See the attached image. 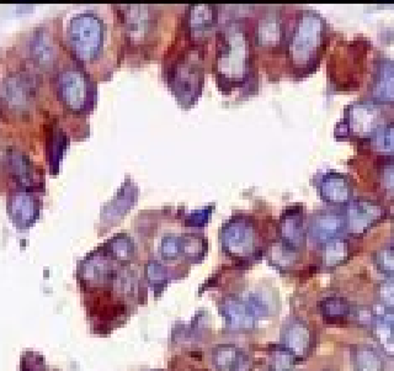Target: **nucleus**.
Returning a JSON list of instances; mask_svg holds the SVG:
<instances>
[{"instance_id": "1", "label": "nucleus", "mask_w": 394, "mask_h": 371, "mask_svg": "<svg viewBox=\"0 0 394 371\" xmlns=\"http://www.w3.org/2000/svg\"><path fill=\"white\" fill-rule=\"evenodd\" d=\"M251 37L245 25L231 20L217 34L214 73L219 89L225 94L245 88L255 74Z\"/></svg>"}, {"instance_id": "2", "label": "nucleus", "mask_w": 394, "mask_h": 371, "mask_svg": "<svg viewBox=\"0 0 394 371\" xmlns=\"http://www.w3.org/2000/svg\"><path fill=\"white\" fill-rule=\"evenodd\" d=\"M325 21L319 14L304 12L298 16L287 36V55L292 67L299 73H304L315 66L324 45Z\"/></svg>"}, {"instance_id": "3", "label": "nucleus", "mask_w": 394, "mask_h": 371, "mask_svg": "<svg viewBox=\"0 0 394 371\" xmlns=\"http://www.w3.org/2000/svg\"><path fill=\"white\" fill-rule=\"evenodd\" d=\"M67 36L69 46L79 61L90 63L103 55L109 30L97 12H84L71 19Z\"/></svg>"}, {"instance_id": "4", "label": "nucleus", "mask_w": 394, "mask_h": 371, "mask_svg": "<svg viewBox=\"0 0 394 371\" xmlns=\"http://www.w3.org/2000/svg\"><path fill=\"white\" fill-rule=\"evenodd\" d=\"M57 92L62 103L75 112L89 109L94 97L89 77L78 67L66 68L58 74Z\"/></svg>"}, {"instance_id": "5", "label": "nucleus", "mask_w": 394, "mask_h": 371, "mask_svg": "<svg viewBox=\"0 0 394 371\" xmlns=\"http://www.w3.org/2000/svg\"><path fill=\"white\" fill-rule=\"evenodd\" d=\"M221 241L225 252L238 259H248L258 250V231L254 221L248 216H236L225 224L221 232Z\"/></svg>"}, {"instance_id": "6", "label": "nucleus", "mask_w": 394, "mask_h": 371, "mask_svg": "<svg viewBox=\"0 0 394 371\" xmlns=\"http://www.w3.org/2000/svg\"><path fill=\"white\" fill-rule=\"evenodd\" d=\"M197 51L188 52V55L182 56L176 62L173 67V72L170 74L171 83L176 97L184 103H194L195 97L200 93V86L202 84V71H201L200 56Z\"/></svg>"}, {"instance_id": "7", "label": "nucleus", "mask_w": 394, "mask_h": 371, "mask_svg": "<svg viewBox=\"0 0 394 371\" xmlns=\"http://www.w3.org/2000/svg\"><path fill=\"white\" fill-rule=\"evenodd\" d=\"M386 210L381 204L369 199L349 202L344 215L346 230L352 236H362L384 217Z\"/></svg>"}, {"instance_id": "8", "label": "nucleus", "mask_w": 394, "mask_h": 371, "mask_svg": "<svg viewBox=\"0 0 394 371\" xmlns=\"http://www.w3.org/2000/svg\"><path fill=\"white\" fill-rule=\"evenodd\" d=\"M382 111L373 103L352 104L345 112L346 131L358 139L371 137L377 128L381 126Z\"/></svg>"}, {"instance_id": "9", "label": "nucleus", "mask_w": 394, "mask_h": 371, "mask_svg": "<svg viewBox=\"0 0 394 371\" xmlns=\"http://www.w3.org/2000/svg\"><path fill=\"white\" fill-rule=\"evenodd\" d=\"M125 10V23L127 27V36L131 43L137 46H145L156 34L158 20L152 6H127Z\"/></svg>"}, {"instance_id": "10", "label": "nucleus", "mask_w": 394, "mask_h": 371, "mask_svg": "<svg viewBox=\"0 0 394 371\" xmlns=\"http://www.w3.org/2000/svg\"><path fill=\"white\" fill-rule=\"evenodd\" d=\"M285 40V25L279 9H267L258 18L254 26L255 46L264 51H275L281 47Z\"/></svg>"}, {"instance_id": "11", "label": "nucleus", "mask_w": 394, "mask_h": 371, "mask_svg": "<svg viewBox=\"0 0 394 371\" xmlns=\"http://www.w3.org/2000/svg\"><path fill=\"white\" fill-rule=\"evenodd\" d=\"M313 335L310 326L298 317L285 321L281 329V344L290 350L295 358H304L310 353Z\"/></svg>"}, {"instance_id": "12", "label": "nucleus", "mask_w": 394, "mask_h": 371, "mask_svg": "<svg viewBox=\"0 0 394 371\" xmlns=\"http://www.w3.org/2000/svg\"><path fill=\"white\" fill-rule=\"evenodd\" d=\"M346 230L344 215L334 211L315 213L310 222V236L315 243H327Z\"/></svg>"}, {"instance_id": "13", "label": "nucleus", "mask_w": 394, "mask_h": 371, "mask_svg": "<svg viewBox=\"0 0 394 371\" xmlns=\"http://www.w3.org/2000/svg\"><path fill=\"white\" fill-rule=\"evenodd\" d=\"M370 326L378 347L387 357L394 358V310L381 306L373 311Z\"/></svg>"}, {"instance_id": "14", "label": "nucleus", "mask_w": 394, "mask_h": 371, "mask_svg": "<svg viewBox=\"0 0 394 371\" xmlns=\"http://www.w3.org/2000/svg\"><path fill=\"white\" fill-rule=\"evenodd\" d=\"M371 95L377 103H394V62L382 57L377 62L371 83Z\"/></svg>"}, {"instance_id": "15", "label": "nucleus", "mask_w": 394, "mask_h": 371, "mask_svg": "<svg viewBox=\"0 0 394 371\" xmlns=\"http://www.w3.org/2000/svg\"><path fill=\"white\" fill-rule=\"evenodd\" d=\"M186 23L190 37L195 41H201L212 35L216 29L217 9L210 5L190 6Z\"/></svg>"}, {"instance_id": "16", "label": "nucleus", "mask_w": 394, "mask_h": 371, "mask_svg": "<svg viewBox=\"0 0 394 371\" xmlns=\"http://www.w3.org/2000/svg\"><path fill=\"white\" fill-rule=\"evenodd\" d=\"M319 191L323 200L330 205H345L352 199V184L340 173H328L321 178Z\"/></svg>"}, {"instance_id": "17", "label": "nucleus", "mask_w": 394, "mask_h": 371, "mask_svg": "<svg viewBox=\"0 0 394 371\" xmlns=\"http://www.w3.org/2000/svg\"><path fill=\"white\" fill-rule=\"evenodd\" d=\"M280 230L284 243L295 250H301L306 242L302 210L299 207H291L284 213L280 224Z\"/></svg>"}, {"instance_id": "18", "label": "nucleus", "mask_w": 394, "mask_h": 371, "mask_svg": "<svg viewBox=\"0 0 394 371\" xmlns=\"http://www.w3.org/2000/svg\"><path fill=\"white\" fill-rule=\"evenodd\" d=\"M225 320L232 327L248 329L254 327L256 317L244 298H228L223 304Z\"/></svg>"}, {"instance_id": "19", "label": "nucleus", "mask_w": 394, "mask_h": 371, "mask_svg": "<svg viewBox=\"0 0 394 371\" xmlns=\"http://www.w3.org/2000/svg\"><path fill=\"white\" fill-rule=\"evenodd\" d=\"M30 55L40 67L49 68L53 66L57 58V49L52 36L47 31H37L30 41Z\"/></svg>"}, {"instance_id": "20", "label": "nucleus", "mask_w": 394, "mask_h": 371, "mask_svg": "<svg viewBox=\"0 0 394 371\" xmlns=\"http://www.w3.org/2000/svg\"><path fill=\"white\" fill-rule=\"evenodd\" d=\"M3 94L8 104L12 108H25L34 95V86L24 77L14 75L6 78L3 84Z\"/></svg>"}, {"instance_id": "21", "label": "nucleus", "mask_w": 394, "mask_h": 371, "mask_svg": "<svg viewBox=\"0 0 394 371\" xmlns=\"http://www.w3.org/2000/svg\"><path fill=\"white\" fill-rule=\"evenodd\" d=\"M9 211L18 225H29L36 217L37 200L27 191H18L9 200Z\"/></svg>"}, {"instance_id": "22", "label": "nucleus", "mask_w": 394, "mask_h": 371, "mask_svg": "<svg viewBox=\"0 0 394 371\" xmlns=\"http://www.w3.org/2000/svg\"><path fill=\"white\" fill-rule=\"evenodd\" d=\"M6 168L9 174L16 183L23 187H29L35 180V168L30 159L18 151H12L6 154Z\"/></svg>"}, {"instance_id": "23", "label": "nucleus", "mask_w": 394, "mask_h": 371, "mask_svg": "<svg viewBox=\"0 0 394 371\" xmlns=\"http://www.w3.org/2000/svg\"><path fill=\"white\" fill-rule=\"evenodd\" d=\"M352 243L344 238H334L321 247V263L325 268H336L352 256Z\"/></svg>"}, {"instance_id": "24", "label": "nucleus", "mask_w": 394, "mask_h": 371, "mask_svg": "<svg viewBox=\"0 0 394 371\" xmlns=\"http://www.w3.org/2000/svg\"><path fill=\"white\" fill-rule=\"evenodd\" d=\"M319 312L324 321L329 323H341L352 313V304L347 298L339 295H330L319 301Z\"/></svg>"}, {"instance_id": "25", "label": "nucleus", "mask_w": 394, "mask_h": 371, "mask_svg": "<svg viewBox=\"0 0 394 371\" xmlns=\"http://www.w3.org/2000/svg\"><path fill=\"white\" fill-rule=\"evenodd\" d=\"M354 371H384L380 352L369 344L358 346L354 352Z\"/></svg>"}, {"instance_id": "26", "label": "nucleus", "mask_w": 394, "mask_h": 371, "mask_svg": "<svg viewBox=\"0 0 394 371\" xmlns=\"http://www.w3.org/2000/svg\"><path fill=\"white\" fill-rule=\"evenodd\" d=\"M84 275L90 281H106L112 279L116 272L109 256L99 254L85 263Z\"/></svg>"}, {"instance_id": "27", "label": "nucleus", "mask_w": 394, "mask_h": 371, "mask_svg": "<svg viewBox=\"0 0 394 371\" xmlns=\"http://www.w3.org/2000/svg\"><path fill=\"white\" fill-rule=\"evenodd\" d=\"M371 148L382 156L394 157V123H384L370 137Z\"/></svg>"}, {"instance_id": "28", "label": "nucleus", "mask_w": 394, "mask_h": 371, "mask_svg": "<svg viewBox=\"0 0 394 371\" xmlns=\"http://www.w3.org/2000/svg\"><path fill=\"white\" fill-rule=\"evenodd\" d=\"M269 253H270V261L280 269L291 268L298 261V250L284 242L273 244Z\"/></svg>"}, {"instance_id": "29", "label": "nucleus", "mask_w": 394, "mask_h": 371, "mask_svg": "<svg viewBox=\"0 0 394 371\" xmlns=\"http://www.w3.org/2000/svg\"><path fill=\"white\" fill-rule=\"evenodd\" d=\"M241 352L233 344H221L213 350L212 360L219 370H232L236 366Z\"/></svg>"}, {"instance_id": "30", "label": "nucleus", "mask_w": 394, "mask_h": 371, "mask_svg": "<svg viewBox=\"0 0 394 371\" xmlns=\"http://www.w3.org/2000/svg\"><path fill=\"white\" fill-rule=\"evenodd\" d=\"M377 183L383 196L387 200L394 201V159L380 165Z\"/></svg>"}, {"instance_id": "31", "label": "nucleus", "mask_w": 394, "mask_h": 371, "mask_svg": "<svg viewBox=\"0 0 394 371\" xmlns=\"http://www.w3.org/2000/svg\"><path fill=\"white\" fill-rule=\"evenodd\" d=\"M296 358L282 344L270 349V368L271 371H291Z\"/></svg>"}, {"instance_id": "32", "label": "nucleus", "mask_w": 394, "mask_h": 371, "mask_svg": "<svg viewBox=\"0 0 394 371\" xmlns=\"http://www.w3.org/2000/svg\"><path fill=\"white\" fill-rule=\"evenodd\" d=\"M110 253L121 262H127L134 254V243L126 235L116 236L109 243Z\"/></svg>"}, {"instance_id": "33", "label": "nucleus", "mask_w": 394, "mask_h": 371, "mask_svg": "<svg viewBox=\"0 0 394 371\" xmlns=\"http://www.w3.org/2000/svg\"><path fill=\"white\" fill-rule=\"evenodd\" d=\"M160 253L165 259H175L182 256V236L167 235L160 241Z\"/></svg>"}, {"instance_id": "34", "label": "nucleus", "mask_w": 394, "mask_h": 371, "mask_svg": "<svg viewBox=\"0 0 394 371\" xmlns=\"http://www.w3.org/2000/svg\"><path fill=\"white\" fill-rule=\"evenodd\" d=\"M376 292L381 306L394 310V278H389L380 283Z\"/></svg>"}, {"instance_id": "35", "label": "nucleus", "mask_w": 394, "mask_h": 371, "mask_svg": "<svg viewBox=\"0 0 394 371\" xmlns=\"http://www.w3.org/2000/svg\"><path fill=\"white\" fill-rule=\"evenodd\" d=\"M377 268L384 274H394V247H386L375 254Z\"/></svg>"}, {"instance_id": "36", "label": "nucleus", "mask_w": 394, "mask_h": 371, "mask_svg": "<svg viewBox=\"0 0 394 371\" xmlns=\"http://www.w3.org/2000/svg\"><path fill=\"white\" fill-rule=\"evenodd\" d=\"M147 278L153 284H160L167 280V270L159 263H151L147 265Z\"/></svg>"}, {"instance_id": "37", "label": "nucleus", "mask_w": 394, "mask_h": 371, "mask_svg": "<svg viewBox=\"0 0 394 371\" xmlns=\"http://www.w3.org/2000/svg\"><path fill=\"white\" fill-rule=\"evenodd\" d=\"M323 371H332V370H323Z\"/></svg>"}]
</instances>
